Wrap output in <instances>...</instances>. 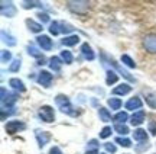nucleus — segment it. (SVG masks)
<instances>
[{
    "instance_id": "13",
    "label": "nucleus",
    "mask_w": 156,
    "mask_h": 154,
    "mask_svg": "<svg viewBox=\"0 0 156 154\" xmlns=\"http://www.w3.org/2000/svg\"><path fill=\"white\" fill-rule=\"evenodd\" d=\"M142 100H140L139 96H134V97H130L127 102H126V109L129 111H134V109H140L142 108Z\"/></svg>"
},
{
    "instance_id": "2",
    "label": "nucleus",
    "mask_w": 156,
    "mask_h": 154,
    "mask_svg": "<svg viewBox=\"0 0 156 154\" xmlns=\"http://www.w3.org/2000/svg\"><path fill=\"white\" fill-rule=\"evenodd\" d=\"M67 7L75 15H85L90 10V2L87 0H68Z\"/></svg>"
},
{
    "instance_id": "40",
    "label": "nucleus",
    "mask_w": 156,
    "mask_h": 154,
    "mask_svg": "<svg viewBox=\"0 0 156 154\" xmlns=\"http://www.w3.org/2000/svg\"><path fill=\"white\" fill-rule=\"evenodd\" d=\"M97 147H98L97 140H90L88 144H87V150H97Z\"/></svg>"
},
{
    "instance_id": "29",
    "label": "nucleus",
    "mask_w": 156,
    "mask_h": 154,
    "mask_svg": "<svg viewBox=\"0 0 156 154\" xmlns=\"http://www.w3.org/2000/svg\"><path fill=\"white\" fill-rule=\"evenodd\" d=\"M20 66H22V60H20V58H16V60H13V61H12L9 70H10L12 73H16V71L20 70Z\"/></svg>"
},
{
    "instance_id": "7",
    "label": "nucleus",
    "mask_w": 156,
    "mask_h": 154,
    "mask_svg": "<svg viewBox=\"0 0 156 154\" xmlns=\"http://www.w3.org/2000/svg\"><path fill=\"white\" fill-rule=\"evenodd\" d=\"M0 10H2V15L6 17H13L16 15V7L12 2H0Z\"/></svg>"
},
{
    "instance_id": "3",
    "label": "nucleus",
    "mask_w": 156,
    "mask_h": 154,
    "mask_svg": "<svg viewBox=\"0 0 156 154\" xmlns=\"http://www.w3.org/2000/svg\"><path fill=\"white\" fill-rule=\"evenodd\" d=\"M38 115H39V118L44 121V122H46V124H51V122L55 121V111H54V108L49 106V105L41 106Z\"/></svg>"
},
{
    "instance_id": "30",
    "label": "nucleus",
    "mask_w": 156,
    "mask_h": 154,
    "mask_svg": "<svg viewBox=\"0 0 156 154\" xmlns=\"http://www.w3.org/2000/svg\"><path fill=\"white\" fill-rule=\"evenodd\" d=\"M127 119H129L127 112H119V114L114 116V121H117V124H124Z\"/></svg>"
},
{
    "instance_id": "39",
    "label": "nucleus",
    "mask_w": 156,
    "mask_h": 154,
    "mask_svg": "<svg viewBox=\"0 0 156 154\" xmlns=\"http://www.w3.org/2000/svg\"><path fill=\"white\" fill-rule=\"evenodd\" d=\"M104 148L107 150V153H116L117 151V147L114 145V144H112V143H106L104 144Z\"/></svg>"
},
{
    "instance_id": "36",
    "label": "nucleus",
    "mask_w": 156,
    "mask_h": 154,
    "mask_svg": "<svg viewBox=\"0 0 156 154\" xmlns=\"http://www.w3.org/2000/svg\"><path fill=\"white\" fill-rule=\"evenodd\" d=\"M112 135V126H104L100 131V138H108Z\"/></svg>"
},
{
    "instance_id": "44",
    "label": "nucleus",
    "mask_w": 156,
    "mask_h": 154,
    "mask_svg": "<svg viewBox=\"0 0 156 154\" xmlns=\"http://www.w3.org/2000/svg\"><path fill=\"white\" fill-rule=\"evenodd\" d=\"M103 154H106V153H103Z\"/></svg>"
},
{
    "instance_id": "25",
    "label": "nucleus",
    "mask_w": 156,
    "mask_h": 154,
    "mask_svg": "<svg viewBox=\"0 0 156 154\" xmlns=\"http://www.w3.org/2000/svg\"><path fill=\"white\" fill-rule=\"evenodd\" d=\"M106 74H107V77H106V83H107L108 86L114 85V83L117 81V79H119L114 70H107V73H106Z\"/></svg>"
},
{
    "instance_id": "11",
    "label": "nucleus",
    "mask_w": 156,
    "mask_h": 154,
    "mask_svg": "<svg viewBox=\"0 0 156 154\" xmlns=\"http://www.w3.org/2000/svg\"><path fill=\"white\" fill-rule=\"evenodd\" d=\"M108 63L112 64V67H114V70H117V71H119V73H120V74H122L124 79H127L129 81H132V83H133V81H136V79H134L133 76H130V73H129V71L123 70V67H120V66H119V63H116L113 58L110 60V61H108Z\"/></svg>"
},
{
    "instance_id": "31",
    "label": "nucleus",
    "mask_w": 156,
    "mask_h": 154,
    "mask_svg": "<svg viewBox=\"0 0 156 154\" xmlns=\"http://www.w3.org/2000/svg\"><path fill=\"white\" fill-rule=\"evenodd\" d=\"M116 143H117V144H120L122 147H126V148H129V147H132V141H130L129 138L117 137V138H116Z\"/></svg>"
},
{
    "instance_id": "27",
    "label": "nucleus",
    "mask_w": 156,
    "mask_h": 154,
    "mask_svg": "<svg viewBox=\"0 0 156 154\" xmlns=\"http://www.w3.org/2000/svg\"><path fill=\"white\" fill-rule=\"evenodd\" d=\"M146 103H147L151 108L156 109V95L153 92H147V93H146Z\"/></svg>"
},
{
    "instance_id": "4",
    "label": "nucleus",
    "mask_w": 156,
    "mask_h": 154,
    "mask_svg": "<svg viewBox=\"0 0 156 154\" xmlns=\"http://www.w3.org/2000/svg\"><path fill=\"white\" fill-rule=\"evenodd\" d=\"M0 95H2V108H13L15 102L17 100L16 93H10L9 90H6L5 87L0 89Z\"/></svg>"
},
{
    "instance_id": "1",
    "label": "nucleus",
    "mask_w": 156,
    "mask_h": 154,
    "mask_svg": "<svg viewBox=\"0 0 156 154\" xmlns=\"http://www.w3.org/2000/svg\"><path fill=\"white\" fill-rule=\"evenodd\" d=\"M55 102H56V106H58V109L61 111V112H64V114L67 115H71V116H77L78 112H75L73 108V103H71V100L68 99V96H65V95H56L55 97Z\"/></svg>"
},
{
    "instance_id": "43",
    "label": "nucleus",
    "mask_w": 156,
    "mask_h": 154,
    "mask_svg": "<svg viewBox=\"0 0 156 154\" xmlns=\"http://www.w3.org/2000/svg\"><path fill=\"white\" fill-rule=\"evenodd\" d=\"M85 154H98V150H87Z\"/></svg>"
},
{
    "instance_id": "19",
    "label": "nucleus",
    "mask_w": 156,
    "mask_h": 154,
    "mask_svg": "<svg viewBox=\"0 0 156 154\" xmlns=\"http://www.w3.org/2000/svg\"><path fill=\"white\" fill-rule=\"evenodd\" d=\"M133 138L136 140V141H139V143H147V134H146V131L145 130H142V128L134 130Z\"/></svg>"
},
{
    "instance_id": "34",
    "label": "nucleus",
    "mask_w": 156,
    "mask_h": 154,
    "mask_svg": "<svg viewBox=\"0 0 156 154\" xmlns=\"http://www.w3.org/2000/svg\"><path fill=\"white\" fill-rule=\"evenodd\" d=\"M12 60V52L9 50H2V63L6 64Z\"/></svg>"
},
{
    "instance_id": "33",
    "label": "nucleus",
    "mask_w": 156,
    "mask_h": 154,
    "mask_svg": "<svg viewBox=\"0 0 156 154\" xmlns=\"http://www.w3.org/2000/svg\"><path fill=\"white\" fill-rule=\"evenodd\" d=\"M49 32L52 35H58L61 32V26H59V22H52L49 25Z\"/></svg>"
},
{
    "instance_id": "18",
    "label": "nucleus",
    "mask_w": 156,
    "mask_h": 154,
    "mask_svg": "<svg viewBox=\"0 0 156 154\" xmlns=\"http://www.w3.org/2000/svg\"><path fill=\"white\" fill-rule=\"evenodd\" d=\"M78 42H80V36L78 35H69V36H65L61 41V44L64 47H74V45H77Z\"/></svg>"
},
{
    "instance_id": "17",
    "label": "nucleus",
    "mask_w": 156,
    "mask_h": 154,
    "mask_svg": "<svg viewBox=\"0 0 156 154\" xmlns=\"http://www.w3.org/2000/svg\"><path fill=\"white\" fill-rule=\"evenodd\" d=\"M26 25H28V28L30 32H35V34H39V32H42V23H38L34 19H26Z\"/></svg>"
},
{
    "instance_id": "12",
    "label": "nucleus",
    "mask_w": 156,
    "mask_h": 154,
    "mask_svg": "<svg viewBox=\"0 0 156 154\" xmlns=\"http://www.w3.org/2000/svg\"><path fill=\"white\" fill-rule=\"evenodd\" d=\"M81 54L84 55L85 60H90V61H93L95 58V54H94V51H93V48L90 47L88 42H84L83 45H81Z\"/></svg>"
},
{
    "instance_id": "14",
    "label": "nucleus",
    "mask_w": 156,
    "mask_h": 154,
    "mask_svg": "<svg viewBox=\"0 0 156 154\" xmlns=\"http://www.w3.org/2000/svg\"><path fill=\"white\" fill-rule=\"evenodd\" d=\"M145 118H146L145 111H137V112H134V114L132 115V118H130V122H132V125L137 126V125H140V124H143Z\"/></svg>"
},
{
    "instance_id": "42",
    "label": "nucleus",
    "mask_w": 156,
    "mask_h": 154,
    "mask_svg": "<svg viewBox=\"0 0 156 154\" xmlns=\"http://www.w3.org/2000/svg\"><path fill=\"white\" fill-rule=\"evenodd\" d=\"M49 154H62V151L59 147H52V148L49 150Z\"/></svg>"
},
{
    "instance_id": "9",
    "label": "nucleus",
    "mask_w": 156,
    "mask_h": 154,
    "mask_svg": "<svg viewBox=\"0 0 156 154\" xmlns=\"http://www.w3.org/2000/svg\"><path fill=\"white\" fill-rule=\"evenodd\" d=\"M52 80H54L52 74H51L49 71H46V70H42L38 74V83L41 86H44V87H49L52 85Z\"/></svg>"
},
{
    "instance_id": "24",
    "label": "nucleus",
    "mask_w": 156,
    "mask_h": 154,
    "mask_svg": "<svg viewBox=\"0 0 156 154\" xmlns=\"http://www.w3.org/2000/svg\"><path fill=\"white\" fill-rule=\"evenodd\" d=\"M61 60L65 64H73L74 63V55L71 54V51L64 50V51H61Z\"/></svg>"
},
{
    "instance_id": "41",
    "label": "nucleus",
    "mask_w": 156,
    "mask_h": 154,
    "mask_svg": "<svg viewBox=\"0 0 156 154\" xmlns=\"http://www.w3.org/2000/svg\"><path fill=\"white\" fill-rule=\"evenodd\" d=\"M36 16H38L41 21H42V23L49 22V16H48V13H42V12H41V13H38Z\"/></svg>"
},
{
    "instance_id": "38",
    "label": "nucleus",
    "mask_w": 156,
    "mask_h": 154,
    "mask_svg": "<svg viewBox=\"0 0 156 154\" xmlns=\"http://www.w3.org/2000/svg\"><path fill=\"white\" fill-rule=\"evenodd\" d=\"M147 130H149V132H151L153 137H156V121H151V122H149Z\"/></svg>"
},
{
    "instance_id": "26",
    "label": "nucleus",
    "mask_w": 156,
    "mask_h": 154,
    "mask_svg": "<svg viewBox=\"0 0 156 154\" xmlns=\"http://www.w3.org/2000/svg\"><path fill=\"white\" fill-rule=\"evenodd\" d=\"M120 60H122V63L124 64V66H127L130 69H134V67H136V63L133 61V58L130 57V55H127V54H123L122 57H120Z\"/></svg>"
},
{
    "instance_id": "5",
    "label": "nucleus",
    "mask_w": 156,
    "mask_h": 154,
    "mask_svg": "<svg viewBox=\"0 0 156 154\" xmlns=\"http://www.w3.org/2000/svg\"><path fill=\"white\" fill-rule=\"evenodd\" d=\"M25 128H26V124H25V122H22V121H19V119L9 121V122L6 124V126H5L6 132H7L9 135H15L16 132L23 131Z\"/></svg>"
},
{
    "instance_id": "22",
    "label": "nucleus",
    "mask_w": 156,
    "mask_h": 154,
    "mask_svg": "<svg viewBox=\"0 0 156 154\" xmlns=\"http://www.w3.org/2000/svg\"><path fill=\"white\" fill-rule=\"evenodd\" d=\"M98 116H100V121H103V122L112 121V114H110V111L107 108H103V106L98 109Z\"/></svg>"
},
{
    "instance_id": "35",
    "label": "nucleus",
    "mask_w": 156,
    "mask_h": 154,
    "mask_svg": "<svg viewBox=\"0 0 156 154\" xmlns=\"http://www.w3.org/2000/svg\"><path fill=\"white\" fill-rule=\"evenodd\" d=\"M59 26H61V32H65V34L74 31L73 25H69V23H67V22H59Z\"/></svg>"
},
{
    "instance_id": "20",
    "label": "nucleus",
    "mask_w": 156,
    "mask_h": 154,
    "mask_svg": "<svg viewBox=\"0 0 156 154\" xmlns=\"http://www.w3.org/2000/svg\"><path fill=\"white\" fill-rule=\"evenodd\" d=\"M61 64H62V60H61V57H52L49 60V67L54 71H61Z\"/></svg>"
},
{
    "instance_id": "16",
    "label": "nucleus",
    "mask_w": 156,
    "mask_h": 154,
    "mask_svg": "<svg viewBox=\"0 0 156 154\" xmlns=\"http://www.w3.org/2000/svg\"><path fill=\"white\" fill-rule=\"evenodd\" d=\"M9 86H12L13 89L16 92H20V93H23V92H26V87H25V83H23L22 80H19V79H10L9 80Z\"/></svg>"
},
{
    "instance_id": "8",
    "label": "nucleus",
    "mask_w": 156,
    "mask_h": 154,
    "mask_svg": "<svg viewBox=\"0 0 156 154\" xmlns=\"http://www.w3.org/2000/svg\"><path fill=\"white\" fill-rule=\"evenodd\" d=\"M35 137H36V141H38L39 148L45 147L46 144L51 141V134L48 131H41V130H35Z\"/></svg>"
},
{
    "instance_id": "37",
    "label": "nucleus",
    "mask_w": 156,
    "mask_h": 154,
    "mask_svg": "<svg viewBox=\"0 0 156 154\" xmlns=\"http://www.w3.org/2000/svg\"><path fill=\"white\" fill-rule=\"evenodd\" d=\"M28 52H29V55H32V57H35V58H39L42 55V54L38 51V48H35V47H32V45L28 47Z\"/></svg>"
},
{
    "instance_id": "6",
    "label": "nucleus",
    "mask_w": 156,
    "mask_h": 154,
    "mask_svg": "<svg viewBox=\"0 0 156 154\" xmlns=\"http://www.w3.org/2000/svg\"><path fill=\"white\" fill-rule=\"evenodd\" d=\"M143 48L149 54H156V34H147L143 36Z\"/></svg>"
},
{
    "instance_id": "10",
    "label": "nucleus",
    "mask_w": 156,
    "mask_h": 154,
    "mask_svg": "<svg viewBox=\"0 0 156 154\" xmlns=\"http://www.w3.org/2000/svg\"><path fill=\"white\" fill-rule=\"evenodd\" d=\"M36 42H38V45L44 50V51H51L52 50V39H51L48 35H39L38 38H36Z\"/></svg>"
},
{
    "instance_id": "32",
    "label": "nucleus",
    "mask_w": 156,
    "mask_h": 154,
    "mask_svg": "<svg viewBox=\"0 0 156 154\" xmlns=\"http://www.w3.org/2000/svg\"><path fill=\"white\" fill-rule=\"evenodd\" d=\"M114 130H116L119 134H122V135L129 134V128H127V125H124V124H116V125H114Z\"/></svg>"
},
{
    "instance_id": "28",
    "label": "nucleus",
    "mask_w": 156,
    "mask_h": 154,
    "mask_svg": "<svg viewBox=\"0 0 156 154\" xmlns=\"http://www.w3.org/2000/svg\"><path fill=\"white\" fill-rule=\"evenodd\" d=\"M107 103H108V106L112 109H114V111L122 108V100H120L119 97H110V99L107 100Z\"/></svg>"
},
{
    "instance_id": "21",
    "label": "nucleus",
    "mask_w": 156,
    "mask_h": 154,
    "mask_svg": "<svg viewBox=\"0 0 156 154\" xmlns=\"http://www.w3.org/2000/svg\"><path fill=\"white\" fill-rule=\"evenodd\" d=\"M2 38H3V42H6L9 47H15V45H16V39H15V36H13V35H10L9 32L2 31Z\"/></svg>"
},
{
    "instance_id": "23",
    "label": "nucleus",
    "mask_w": 156,
    "mask_h": 154,
    "mask_svg": "<svg viewBox=\"0 0 156 154\" xmlns=\"http://www.w3.org/2000/svg\"><path fill=\"white\" fill-rule=\"evenodd\" d=\"M22 7L23 9H34V7H44L42 2H36V0H25L22 3Z\"/></svg>"
},
{
    "instance_id": "15",
    "label": "nucleus",
    "mask_w": 156,
    "mask_h": 154,
    "mask_svg": "<svg viewBox=\"0 0 156 154\" xmlns=\"http://www.w3.org/2000/svg\"><path fill=\"white\" fill-rule=\"evenodd\" d=\"M130 92H132V86L127 85V83H122V85L116 86L113 89V93L114 95H120V96H124V95H127Z\"/></svg>"
}]
</instances>
